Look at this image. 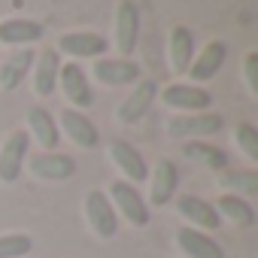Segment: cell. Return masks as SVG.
Returning <instances> with one entry per match:
<instances>
[{"label":"cell","mask_w":258,"mask_h":258,"mask_svg":"<svg viewBox=\"0 0 258 258\" xmlns=\"http://www.w3.org/2000/svg\"><path fill=\"white\" fill-rule=\"evenodd\" d=\"M140 43V7L137 0H118L112 19V46L118 58H131Z\"/></svg>","instance_id":"2"},{"label":"cell","mask_w":258,"mask_h":258,"mask_svg":"<svg viewBox=\"0 0 258 258\" xmlns=\"http://www.w3.org/2000/svg\"><path fill=\"white\" fill-rule=\"evenodd\" d=\"M28 137L31 143H37L43 152H55L61 146V131H58V121L46 106H31L28 109Z\"/></svg>","instance_id":"16"},{"label":"cell","mask_w":258,"mask_h":258,"mask_svg":"<svg viewBox=\"0 0 258 258\" xmlns=\"http://www.w3.org/2000/svg\"><path fill=\"white\" fill-rule=\"evenodd\" d=\"M109 152V161L115 164V170L121 173L124 182H131V185H140L149 179V164L143 158V152L134 146V143H127V140H112L106 146Z\"/></svg>","instance_id":"9"},{"label":"cell","mask_w":258,"mask_h":258,"mask_svg":"<svg viewBox=\"0 0 258 258\" xmlns=\"http://www.w3.org/2000/svg\"><path fill=\"white\" fill-rule=\"evenodd\" d=\"M112 210L118 219H124L127 225H134V228H146L152 222V213H149V204L146 198L140 195L137 185L131 182H124V179H112L109 182V191H106Z\"/></svg>","instance_id":"1"},{"label":"cell","mask_w":258,"mask_h":258,"mask_svg":"<svg viewBox=\"0 0 258 258\" xmlns=\"http://www.w3.org/2000/svg\"><path fill=\"white\" fill-rule=\"evenodd\" d=\"M58 131H61L73 146H79V149H97V146H100V131H97V124H94L85 112H79V109H70V106L61 109V115H58Z\"/></svg>","instance_id":"11"},{"label":"cell","mask_w":258,"mask_h":258,"mask_svg":"<svg viewBox=\"0 0 258 258\" xmlns=\"http://www.w3.org/2000/svg\"><path fill=\"white\" fill-rule=\"evenodd\" d=\"M106 49H109V40L97 31H70V34H61L55 43V52L73 58L76 64L79 61H97L106 55Z\"/></svg>","instance_id":"5"},{"label":"cell","mask_w":258,"mask_h":258,"mask_svg":"<svg viewBox=\"0 0 258 258\" xmlns=\"http://www.w3.org/2000/svg\"><path fill=\"white\" fill-rule=\"evenodd\" d=\"M34 249V237L13 231V234H0V258H25Z\"/></svg>","instance_id":"26"},{"label":"cell","mask_w":258,"mask_h":258,"mask_svg":"<svg viewBox=\"0 0 258 258\" xmlns=\"http://www.w3.org/2000/svg\"><path fill=\"white\" fill-rule=\"evenodd\" d=\"M58 70H61V55L55 49L37 52L34 67H31V79H34V91L40 97L55 94V88H58Z\"/></svg>","instance_id":"20"},{"label":"cell","mask_w":258,"mask_h":258,"mask_svg":"<svg viewBox=\"0 0 258 258\" xmlns=\"http://www.w3.org/2000/svg\"><path fill=\"white\" fill-rule=\"evenodd\" d=\"M58 88L64 94V100L70 103V109H91L94 106V88L88 82V73L82 70V64L76 61H61V70H58Z\"/></svg>","instance_id":"4"},{"label":"cell","mask_w":258,"mask_h":258,"mask_svg":"<svg viewBox=\"0 0 258 258\" xmlns=\"http://www.w3.org/2000/svg\"><path fill=\"white\" fill-rule=\"evenodd\" d=\"M222 127H225V115H219V112H210V109L207 112H179V115L167 118V137L188 143L198 137H213Z\"/></svg>","instance_id":"3"},{"label":"cell","mask_w":258,"mask_h":258,"mask_svg":"<svg viewBox=\"0 0 258 258\" xmlns=\"http://www.w3.org/2000/svg\"><path fill=\"white\" fill-rule=\"evenodd\" d=\"M182 158L185 161H195L201 167H210V170H228V152L219 149V146H210L204 140L182 143Z\"/></svg>","instance_id":"24"},{"label":"cell","mask_w":258,"mask_h":258,"mask_svg":"<svg viewBox=\"0 0 258 258\" xmlns=\"http://www.w3.org/2000/svg\"><path fill=\"white\" fill-rule=\"evenodd\" d=\"M173 240H176V249H179L185 258H225L222 246H219L210 234L195 231V228H188V225L176 228Z\"/></svg>","instance_id":"19"},{"label":"cell","mask_w":258,"mask_h":258,"mask_svg":"<svg viewBox=\"0 0 258 258\" xmlns=\"http://www.w3.org/2000/svg\"><path fill=\"white\" fill-rule=\"evenodd\" d=\"M46 37V25L16 16V19H4L0 22V46H13V49H28L34 43H40Z\"/></svg>","instance_id":"17"},{"label":"cell","mask_w":258,"mask_h":258,"mask_svg":"<svg viewBox=\"0 0 258 258\" xmlns=\"http://www.w3.org/2000/svg\"><path fill=\"white\" fill-rule=\"evenodd\" d=\"M34 58H37L34 49H16L4 64H0V91H16L25 82V76L31 73Z\"/></svg>","instance_id":"21"},{"label":"cell","mask_w":258,"mask_h":258,"mask_svg":"<svg viewBox=\"0 0 258 258\" xmlns=\"http://www.w3.org/2000/svg\"><path fill=\"white\" fill-rule=\"evenodd\" d=\"M82 213H85V222H88V228L94 231V237L112 240V237L118 234V216H115V210H112L106 191L91 188V191L85 195V201H82Z\"/></svg>","instance_id":"7"},{"label":"cell","mask_w":258,"mask_h":258,"mask_svg":"<svg viewBox=\"0 0 258 258\" xmlns=\"http://www.w3.org/2000/svg\"><path fill=\"white\" fill-rule=\"evenodd\" d=\"M25 170L40 182H64V179L76 176V158L64 155L58 149L55 152H37V155H28Z\"/></svg>","instance_id":"6"},{"label":"cell","mask_w":258,"mask_h":258,"mask_svg":"<svg viewBox=\"0 0 258 258\" xmlns=\"http://www.w3.org/2000/svg\"><path fill=\"white\" fill-rule=\"evenodd\" d=\"M176 213H179V216L185 219V225L195 228V231L213 234V231L222 228V219H219L216 207H213L210 201L198 198V195H179V198H176Z\"/></svg>","instance_id":"15"},{"label":"cell","mask_w":258,"mask_h":258,"mask_svg":"<svg viewBox=\"0 0 258 258\" xmlns=\"http://www.w3.org/2000/svg\"><path fill=\"white\" fill-rule=\"evenodd\" d=\"M213 207H216V213H219L222 222H231V225H237V228H252V225H255V210H252V204H249L246 198L222 195Z\"/></svg>","instance_id":"23"},{"label":"cell","mask_w":258,"mask_h":258,"mask_svg":"<svg viewBox=\"0 0 258 258\" xmlns=\"http://www.w3.org/2000/svg\"><path fill=\"white\" fill-rule=\"evenodd\" d=\"M155 100H158V82H155V79H140V82H134L131 94L118 103L115 118H118L121 124H134V121H140V118L152 109Z\"/></svg>","instance_id":"14"},{"label":"cell","mask_w":258,"mask_h":258,"mask_svg":"<svg viewBox=\"0 0 258 258\" xmlns=\"http://www.w3.org/2000/svg\"><path fill=\"white\" fill-rule=\"evenodd\" d=\"M234 143L240 146V152H243L249 161H258V131H255V124L240 121V124L234 127Z\"/></svg>","instance_id":"27"},{"label":"cell","mask_w":258,"mask_h":258,"mask_svg":"<svg viewBox=\"0 0 258 258\" xmlns=\"http://www.w3.org/2000/svg\"><path fill=\"white\" fill-rule=\"evenodd\" d=\"M167 55H170V67L173 73H188L191 61H195V34L185 28V25H176L170 31V40H167Z\"/></svg>","instance_id":"22"},{"label":"cell","mask_w":258,"mask_h":258,"mask_svg":"<svg viewBox=\"0 0 258 258\" xmlns=\"http://www.w3.org/2000/svg\"><path fill=\"white\" fill-rule=\"evenodd\" d=\"M149 207H167L173 198H176V188H179V167L173 158H158L155 167L149 170Z\"/></svg>","instance_id":"13"},{"label":"cell","mask_w":258,"mask_h":258,"mask_svg":"<svg viewBox=\"0 0 258 258\" xmlns=\"http://www.w3.org/2000/svg\"><path fill=\"white\" fill-rule=\"evenodd\" d=\"M243 79L249 94H258V52H246L243 58Z\"/></svg>","instance_id":"28"},{"label":"cell","mask_w":258,"mask_h":258,"mask_svg":"<svg viewBox=\"0 0 258 258\" xmlns=\"http://www.w3.org/2000/svg\"><path fill=\"white\" fill-rule=\"evenodd\" d=\"M219 185L225 188V195L249 198L258 191V173L255 170H219Z\"/></svg>","instance_id":"25"},{"label":"cell","mask_w":258,"mask_h":258,"mask_svg":"<svg viewBox=\"0 0 258 258\" xmlns=\"http://www.w3.org/2000/svg\"><path fill=\"white\" fill-rule=\"evenodd\" d=\"M28 149H31V137L25 127H16V131L7 134L4 146H0V182L4 185H13L25 173Z\"/></svg>","instance_id":"8"},{"label":"cell","mask_w":258,"mask_h":258,"mask_svg":"<svg viewBox=\"0 0 258 258\" xmlns=\"http://www.w3.org/2000/svg\"><path fill=\"white\" fill-rule=\"evenodd\" d=\"M161 103L176 112H207L213 106V94L191 82H173L161 88Z\"/></svg>","instance_id":"10"},{"label":"cell","mask_w":258,"mask_h":258,"mask_svg":"<svg viewBox=\"0 0 258 258\" xmlns=\"http://www.w3.org/2000/svg\"><path fill=\"white\" fill-rule=\"evenodd\" d=\"M91 76L94 82L106 85V88H121V85H134L140 82V67L131 61V58H97L91 61Z\"/></svg>","instance_id":"12"},{"label":"cell","mask_w":258,"mask_h":258,"mask_svg":"<svg viewBox=\"0 0 258 258\" xmlns=\"http://www.w3.org/2000/svg\"><path fill=\"white\" fill-rule=\"evenodd\" d=\"M225 58H228V43H225V40H210L201 52H195V61H191V67H188L185 76L191 79V85L210 82V79L222 70Z\"/></svg>","instance_id":"18"}]
</instances>
